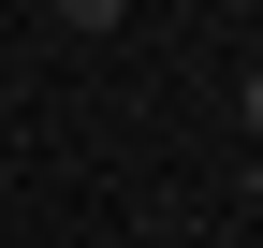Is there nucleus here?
I'll return each instance as SVG.
<instances>
[{"label":"nucleus","mask_w":263,"mask_h":248,"mask_svg":"<svg viewBox=\"0 0 263 248\" xmlns=\"http://www.w3.org/2000/svg\"><path fill=\"white\" fill-rule=\"evenodd\" d=\"M44 15H59V29H117L132 0H44Z\"/></svg>","instance_id":"f257e3e1"},{"label":"nucleus","mask_w":263,"mask_h":248,"mask_svg":"<svg viewBox=\"0 0 263 248\" xmlns=\"http://www.w3.org/2000/svg\"><path fill=\"white\" fill-rule=\"evenodd\" d=\"M234 102H249V132H263V58H249V88H234Z\"/></svg>","instance_id":"f03ea898"},{"label":"nucleus","mask_w":263,"mask_h":248,"mask_svg":"<svg viewBox=\"0 0 263 248\" xmlns=\"http://www.w3.org/2000/svg\"><path fill=\"white\" fill-rule=\"evenodd\" d=\"M249 204H263V161H249Z\"/></svg>","instance_id":"7ed1b4c3"}]
</instances>
